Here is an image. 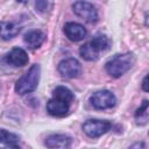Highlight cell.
Masks as SVG:
<instances>
[{
    "label": "cell",
    "instance_id": "cell-1",
    "mask_svg": "<svg viewBox=\"0 0 149 149\" xmlns=\"http://www.w3.org/2000/svg\"><path fill=\"white\" fill-rule=\"evenodd\" d=\"M133 64L134 56L132 54H119L106 63L105 69L111 77L119 78L122 74H125L133 66Z\"/></svg>",
    "mask_w": 149,
    "mask_h": 149
},
{
    "label": "cell",
    "instance_id": "cell-2",
    "mask_svg": "<svg viewBox=\"0 0 149 149\" xmlns=\"http://www.w3.org/2000/svg\"><path fill=\"white\" fill-rule=\"evenodd\" d=\"M40 74H41V68L38 64H34L30 66V69L16 81L15 84V92L19 94H27L33 92L40 81Z\"/></svg>",
    "mask_w": 149,
    "mask_h": 149
},
{
    "label": "cell",
    "instance_id": "cell-3",
    "mask_svg": "<svg viewBox=\"0 0 149 149\" xmlns=\"http://www.w3.org/2000/svg\"><path fill=\"white\" fill-rule=\"evenodd\" d=\"M90 102L97 109H107V108H112L115 105L116 98L111 91L101 90L94 92L90 97Z\"/></svg>",
    "mask_w": 149,
    "mask_h": 149
},
{
    "label": "cell",
    "instance_id": "cell-4",
    "mask_svg": "<svg viewBox=\"0 0 149 149\" xmlns=\"http://www.w3.org/2000/svg\"><path fill=\"white\" fill-rule=\"evenodd\" d=\"M112 127V123L108 120H97V119H91L87 120L83 125V130L84 133L90 136V137H99L102 134L107 133Z\"/></svg>",
    "mask_w": 149,
    "mask_h": 149
},
{
    "label": "cell",
    "instance_id": "cell-5",
    "mask_svg": "<svg viewBox=\"0 0 149 149\" xmlns=\"http://www.w3.org/2000/svg\"><path fill=\"white\" fill-rule=\"evenodd\" d=\"M72 8L74 14L84 21L88 23H94L98 21V12L92 3L87 1H76L72 5Z\"/></svg>",
    "mask_w": 149,
    "mask_h": 149
},
{
    "label": "cell",
    "instance_id": "cell-6",
    "mask_svg": "<svg viewBox=\"0 0 149 149\" xmlns=\"http://www.w3.org/2000/svg\"><path fill=\"white\" fill-rule=\"evenodd\" d=\"M58 72L64 78H77L81 73V65L76 58H65L58 64Z\"/></svg>",
    "mask_w": 149,
    "mask_h": 149
},
{
    "label": "cell",
    "instance_id": "cell-7",
    "mask_svg": "<svg viewBox=\"0 0 149 149\" xmlns=\"http://www.w3.org/2000/svg\"><path fill=\"white\" fill-rule=\"evenodd\" d=\"M64 33H65L66 37L72 42L81 41L87 35V31L84 28V26L80 24V23H77V22H68V23H65Z\"/></svg>",
    "mask_w": 149,
    "mask_h": 149
},
{
    "label": "cell",
    "instance_id": "cell-8",
    "mask_svg": "<svg viewBox=\"0 0 149 149\" xmlns=\"http://www.w3.org/2000/svg\"><path fill=\"white\" fill-rule=\"evenodd\" d=\"M7 62L13 66H24L28 61V54L21 48H13L6 56Z\"/></svg>",
    "mask_w": 149,
    "mask_h": 149
},
{
    "label": "cell",
    "instance_id": "cell-9",
    "mask_svg": "<svg viewBox=\"0 0 149 149\" xmlns=\"http://www.w3.org/2000/svg\"><path fill=\"white\" fill-rule=\"evenodd\" d=\"M71 137L63 134H54L45 139V146L50 149H65L70 147Z\"/></svg>",
    "mask_w": 149,
    "mask_h": 149
},
{
    "label": "cell",
    "instance_id": "cell-10",
    "mask_svg": "<svg viewBox=\"0 0 149 149\" xmlns=\"http://www.w3.org/2000/svg\"><path fill=\"white\" fill-rule=\"evenodd\" d=\"M44 40H45V34H44L42 30H38V29L29 30V31L26 33L24 36H23L24 43H26L30 49L40 48L41 44L44 42Z\"/></svg>",
    "mask_w": 149,
    "mask_h": 149
},
{
    "label": "cell",
    "instance_id": "cell-11",
    "mask_svg": "<svg viewBox=\"0 0 149 149\" xmlns=\"http://www.w3.org/2000/svg\"><path fill=\"white\" fill-rule=\"evenodd\" d=\"M70 105L57 99H50L47 104V111L52 116H64L68 114Z\"/></svg>",
    "mask_w": 149,
    "mask_h": 149
},
{
    "label": "cell",
    "instance_id": "cell-12",
    "mask_svg": "<svg viewBox=\"0 0 149 149\" xmlns=\"http://www.w3.org/2000/svg\"><path fill=\"white\" fill-rule=\"evenodd\" d=\"M20 33V26L15 22L1 21L0 22V37L5 41L12 40Z\"/></svg>",
    "mask_w": 149,
    "mask_h": 149
},
{
    "label": "cell",
    "instance_id": "cell-13",
    "mask_svg": "<svg viewBox=\"0 0 149 149\" xmlns=\"http://www.w3.org/2000/svg\"><path fill=\"white\" fill-rule=\"evenodd\" d=\"M52 97L54 99H57V100H61L63 102H66V104H71L74 95L73 93L65 86H57L54 91H52Z\"/></svg>",
    "mask_w": 149,
    "mask_h": 149
},
{
    "label": "cell",
    "instance_id": "cell-14",
    "mask_svg": "<svg viewBox=\"0 0 149 149\" xmlns=\"http://www.w3.org/2000/svg\"><path fill=\"white\" fill-rule=\"evenodd\" d=\"M90 43H91V45H92L99 54H100L101 51L107 50V49L109 48V44H111L108 37H107L106 35H101V34L95 35V36L92 38V41H91Z\"/></svg>",
    "mask_w": 149,
    "mask_h": 149
},
{
    "label": "cell",
    "instance_id": "cell-15",
    "mask_svg": "<svg viewBox=\"0 0 149 149\" xmlns=\"http://www.w3.org/2000/svg\"><path fill=\"white\" fill-rule=\"evenodd\" d=\"M79 54L80 56L86 59V61H97L99 57V52L91 45V43H85L84 45L80 47L79 49Z\"/></svg>",
    "mask_w": 149,
    "mask_h": 149
},
{
    "label": "cell",
    "instance_id": "cell-16",
    "mask_svg": "<svg viewBox=\"0 0 149 149\" xmlns=\"http://www.w3.org/2000/svg\"><path fill=\"white\" fill-rule=\"evenodd\" d=\"M148 100H143L142 105L135 112V120L137 125H146L148 121Z\"/></svg>",
    "mask_w": 149,
    "mask_h": 149
},
{
    "label": "cell",
    "instance_id": "cell-17",
    "mask_svg": "<svg viewBox=\"0 0 149 149\" xmlns=\"http://www.w3.org/2000/svg\"><path fill=\"white\" fill-rule=\"evenodd\" d=\"M20 141V137L14 134V133H10L6 129H0V143H3V144H17Z\"/></svg>",
    "mask_w": 149,
    "mask_h": 149
},
{
    "label": "cell",
    "instance_id": "cell-18",
    "mask_svg": "<svg viewBox=\"0 0 149 149\" xmlns=\"http://www.w3.org/2000/svg\"><path fill=\"white\" fill-rule=\"evenodd\" d=\"M129 149H147V146H146V143L144 142H135V143H133L130 147H129Z\"/></svg>",
    "mask_w": 149,
    "mask_h": 149
},
{
    "label": "cell",
    "instance_id": "cell-19",
    "mask_svg": "<svg viewBox=\"0 0 149 149\" xmlns=\"http://www.w3.org/2000/svg\"><path fill=\"white\" fill-rule=\"evenodd\" d=\"M45 6H48V2H45V1H37V2H36V8H37L38 10H41V12L45 9V8H44Z\"/></svg>",
    "mask_w": 149,
    "mask_h": 149
},
{
    "label": "cell",
    "instance_id": "cell-20",
    "mask_svg": "<svg viewBox=\"0 0 149 149\" xmlns=\"http://www.w3.org/2000/svg\"><path fill=\"white\" fill-rule=\"evenodd\" d=\"M147 80H148V76H146V77L143 78V81H142V88H143V91H146V92H148V91H149V88H148V84H147Z\"/></svg>",
    "mask_w": 149,
    "mask_h": 149
},
{
    "label": "cell",
    "instance_id": "cell-21",
    "mask_svg": "<svg viewBox=\"0 0 149 149\" xmlns=\"http://www.w3.org/2000/svg\"><path fill=\"white\" fill-rule=\"evenodd\" d=\"M1 149H21L17 144H9V146H7V147H3V148H1Z\"/></svg>",
    "mask_w": 149,
    "mask_h": 149
}]
</instances>
